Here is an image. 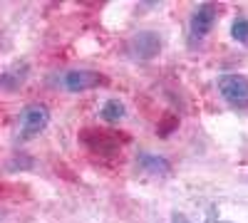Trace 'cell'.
<instances>
[{"mask_svg": "<svg viewBox=\"0 0 248 223\" xmlns=\"http://www.w3.org/2000/svg\"><path fill=\"white\" fill-rule=\"evenodd\" d=\"M161 35L154 30H139L132 40H129V52L137 59H154L161 52Z\"/></svg>", "mask_w": 248, "mask_h": 223, "instance_id": "obj_3", "label": "cell"}, {"mask_svg": "<svg viewBox=\"0 0 248 223\" xmlns=\"http://www.w3.org/2000/svg\"><path fill=\"white\" fill-rule=\"evenodd\" d=\"M137 166L149 174V176H169L171 174V164L167 156H159V154H152V151H141L137 156Z\"/></svg>", "mask_w": 248, "mask_h": 223, "instance_id": "obj_6", "label": "cell"}, {"mask_svg": "<svg viewBox=\"0 0 248 223\" xmlns=\"http://www.w3.org/2000/svg\"><path fill=\"white\" fill-rule=\"evenodd\" d=\"M218 92L231 107H248V77L243 74H221L218 77Z\"/></svg>", "mask_w": 248, "mask_h": 223, "instance_id": "obj_2", "label": "cell"}, {"mask_svg": "<svg viewBox=\"0 0 248 223\" xmlns=\"http://www.w3.org/2000/svg\"><path fill=\"white\" fill-rule=\"evenodd\" d=\"M231 37L241 45H248V17H236L231 25Z\"/></svg>", "mask_w": 248, "mask_h": 223, "instance_id": "obj_9", "label": "cell"}, {"mask_svg": "<svg viewBox=\"0 0 248 223\" xmlns=\"http://www.w3.org/2000/svg\"><path fill=\"white\" fill-rule=\"evenodd\" d=\"M216 17H218V8L211 5V3H201V5L194 10L191 23H189V35H191L194 43H196V40H201V37H206V35L214 30Z\"/></svg>", "mask_w": 248, "mask_h": 223, "instance_id": "obj_4", "label": "cell"}, {"mask_svg": "<svg viewBox=\"0 0 248 223\" xmlns=\"http://www.w3.org/2000/svg\"><path fill=\"white\" fill-rule=\"evenodd\" d=\"M99 85H105V74L94 70H70L62 74V87L67 92H87Z\"/></svg>", "mask_w": 248, "mask_h": 223, "instance_id": "obj_5", "label": "cell"}, {"mask_svg": "<svg viewBox=\"0 0 248 223\" xmlns=\"http://www.w3.org/2000/svg\"><path fill=\"white\" fill-rule=\"evenodd\" d=\"M50 124V109L45 104H28L17 117V136L23 141H30L40 136Z\"/></svg>", "mask_w": 248, "mask_h": 223, "instance_id": "obj_1", "label": "cell"}, {"mask_svg": "<svg viewBox=\"0 0 248 223\" xmlns=\"http://www.w3.org/2000/svg\"><path fill=\"white\" fill-rule=\"evenodd\" d=\"M206 223H226V221H206Z\"/></svg>", "mask_w": 248, "mask_h": 223, "instance_id": "obj_11", "label": "cell"}, {"mask_svg": "<svg viewBox=\"0 0 248 223\" xmlns=\"http://www.w3.org/2000/svg\"><path fill=\"white\" fill-rule=\"evenodd\" d=\"M99 117L105 121H119V119L127 117V107H124L119 99H107V102L102 104V109H99Z\"/></svg>", "mask_w": 248, "mask_h": 223, "instance_id": "obj_8", "label": "cell"}, {"mask_svg": "<svg viewBox=\"0 0 248 223\" xmlns=\"http://www.w3.org/2000/svg\"><path fill=\"white\" fill-rule=\"evenodd\" d=\"M30 74V65L28 62H17L13 67H8L5 72H0V89H17V87H23L25 85V79Z\"/></svg>", "mask_w": 248, "mask_h": 223, "instance_id": "obj_7", "label": "cell"}, {"mask_svg": "<svg viewBox=\"0 0 248 223\" xmlns=\"http://www.w3.org/2000/svg\"><path fill=\"white\" fill-rule=\"evenodd\" d=\"M171 223H191V221L186 218L184 213H179V211H176V213H171Z\"/></svg>", "mask_w": 248, "mask_h": 223, "instance_id": "obj_10", "label": "cell"}]
</instances>
